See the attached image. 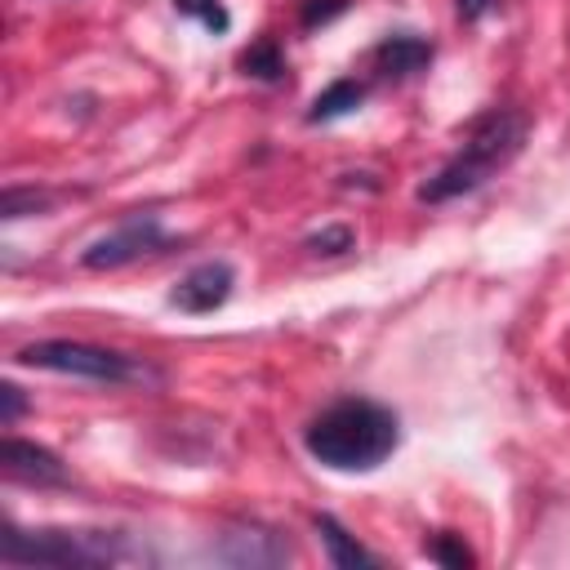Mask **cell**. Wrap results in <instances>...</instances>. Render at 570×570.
Masks as SVG:
<instances>
[{
	"label": "cell",
	"instance_id": "2e32d148",
	"mask_svg": "<svg viewBox=\"0 0 570 570\" xmlns=\"http://www.w3.org/2000/svg\"><path fill=\"white\" fill-rule=\"evenodd\" d=\"M22 414H27V396H22V387L0 383V423H4V428H13Z\"/></svg>",
	"mask_w": 570,
	"mask_h": 570
},
{
	"label": "cell",
	"instance_id": "52a82bcc",
	"mask_svg": "<svg viewBox=\"0 0 570 570\" xmlns=\"http://www.w3.org/2000/svg\"><path fill=\"white\" fill-rule=\"evenodd\" d=\"M4 472L13 481H27V485H67L71 481L67 463L53 450L22 441V436H4Z\"/></svg>",
	"mask_w": 570,
	"mask_h": 570
},
{
	"label": "cell",
	"instance_id": "7c38bea8",
	"mask_svg": "<svg viewBox=\"0 0 570 570\" xmlns=\"http://www.w3.org/2000/svg\"><path fill=\"white\" fill-rule=\"evenodd\" d=\"M240 67L245 76H258V80H281L285 76V58H281V45L276 40H258L240 53Z\"/></svg>",
	"mask_w": 570,
	"mask_h": 570
},
{
	"label": "cell",
	"instance_id": "9c48e42d",
	"mask_svg": "<svg viewBox=\"0 0 570 570\" xmlns=\"http://www.w3.org/2000/svg\"><path fill=\"white\" fill-rule=\"evenodd\" d=\"M374 62H379V71L383 76H414V71H423L428 62H432V45L423 40V36H410V31H401V36H387L379 49H374Z\"/></svg>",
	"mask_w": 570,
	"mask_h": 570
},
{
	"label": "cell",
	"instance_id": "4fadbf2b",
	"mask_svg": "<svg viewBox=\"0 0 570 570\" xmlns=\"http://www.w3.org/2000/svg\"><path fill=\"white\" fill-rule=\"evenodd\" d=\"M174 9H178L183 18H196V22H205L214 36H223V31L232 27V18H227V9H223L218 0H174Z\"/></svg>",
	"mask_w": 570,
	"mask_h": 570
},
{
	"label": "cell",
	"instance_id": "8992f818",
	"mask_svg": "<svg viewBox=\"0 0 570 570\" xmlns=\"http://www.w3.org/2000/svg\"><path fill=\"white\" fill-rule=\"evenodd\" d=\"M232 285H236V272L227 263H196L174 289H169V303L178 312H214L232 298Z\"/></svg>",
	"mask_w": 570,
	"mask_h": 570
},
{
	"label": "cell",
	"instance_id": "d6986e66",
	"mask_svg": "<svg viewBox=\"0 0 570 570\" xmlns=\"http://www.w3.org/2000/svg\"><path fill=\"white\" fill-rule=\"evenodd\" d=\"M454 4H459V18H463V22H476V18H485L499 0H454Z\"/></svg>",
	"mask_w": 570,
	"mask_h": 570
},
{
	"label": "cell",
	"instance_id": "6da1fadb",
	"mask_svg": "<svg viewBox=\"0 0 570 570\" xmlns=\"http://www.w3.org/2000/svg\"><path fill=\"white\" fill-rule=\"evenodd\" d=\"M303 445L330 472H374L396 454L401 419L370 396H343L307 423Z\"/></svg>",
	"mask_w": 570,
	"mask_h": 570
},
{
	"label": "cell",
	"instance_id": "3957f363",
	"mask_svg": "<svg viewBox=\"0 0 570 570\" xmlns=\"http://www.w3.org/2000/svg\"><path fill=\"white\" fill-rule=\"evenodd\" d=\"M134 557L125 534L111 530H18L0 539V561L9 566H116Z\"/></svg>",
	"mask_w": 570,
	"mask_h": 570
},
{
	"label": "cell",
	"instance_id": "e0dca14e",
	"mask_svg": "<svg viewBox=\"0 0 570 570\" xmlns=\"http://www.w3.org/2000/svg\"><path fill=\"white\" fill-rule=\"evenodd\" d=\"M347 0H307L303 4V27H316V22H330L334 13H343Z\"/></svg>",
	"mask_w": 570,
	"mask_h": 570
},
{
	"label": "cell",
	"instance_id": "277c9868",
	"mask_svg": "<svg viewBox=\"0 0 570 570\" xmlns=\"http://www.w3.org/2000/svg\"><path fill=\"white\" fill-rule=\"evenodd\" d=\"M18 365L27 370H53V374H71V379H89V383H156L160 374L125 352L111 347H94V343H76V338H45V343H27L18 352Z\"/></svg>",
	"mask_w": 570,
	"mask_h": 570
},
{
	"label": "cell",
	"instance_id": "7a4b0ae2",
	"mask_svg": "<svg viewBox=\"0 0 570 570\" xmlns=\"http://www.w3.org/2000/svg\"><path fill=\"white\" fill-rule=\"evenodd\" d=\"M525 134H530L525 111H517V107H490V111L468 129L463 147L419 187V200L436 205V200H454V196H463V191H476V187L490 183L503 165L517 160Z\"/></svg>",
	"mask_w": 570,
	"mask_h": 570
},
{
	"label": "cell",
	"instance_id": "ba28073f",
	"mask_svg": "<svg viewBox=\"0 0 570 570\" xmlns=\"http://www.w3.org/2000/svg\"><path fill=\"white\" fill-rule=\"evenodd\" d=\"M214 557L227 561V566H281V561H289V543L281 534H272V530L245 525V530L223 534Z\"/></svg>",
	"mask_w": 570,
	"mask_h": 570
},
{
	"label": "cell",
	"instance_id": "9a60e30c",
	"mask_svg": "<svg viewBox=\"0 0 570 570\" xmlns=\"http://www.w3.org/2000/svg\"><path fill=\"white\" fill-rule=\"evenodd\" d=\"M428 552H432V561H441V566H472V561H476V557H472L454 534H436Z\"/></svg>",
	"mask_w": 570,
	"mask_h": 570
},
{
	"label": "cell",
	"instance_id": "30bf717a",
	"mask_svg": "<svg viewBox=\"0 0 570 570\" xmlns=\"http://www.w3.org/2000/svg\"><path fill=\"white\" fill-rule=\"evenodd\" d=\"M316 534H321V543L330 548V561H334V566H379V557H374L370 548H361V543H356L334 517H325V512L316 517Z\"/></svg>",
	"mask_w": 570,
	"mask_h": 570
},
{
	"label": "cell",
	"instance_id": "5b68a950",
	"mask_svg": "<svg viewBox=\"0 0 570 570\" xmlns=\"http://www.w3.org/2000/svg\"><path fill=\"white\" fill-rule=\"evenodd\" d=\"M165 245H169V236H165L160 218H156V214H134V218H125L116 232L98 236V240L80 254V263H85L89 272H107V267H125V263H134V258H142V254H156V249H165Z\"/></svg>",
	"mask_w": 570,
	"mask_h": 570
},
{
	"label": "cell",
	"instance_id": "ac0fdd59",
	"mask_svg": "<svg viewBox=\"0 0 570 570\" xmlns=\"http://www.w3.org/2000/svg\"><path fill=\"white\" fill-rule=\"evenodd\" d=\"M307 245H312L316 254H338V249H347V245H352V232H347V227H330V232L312 236Z\"/></svg>",
	"mask_w": 570,
	"mask_h": 570
},
{
	"label": "cell",
	"instance_id": "8fae6325",
	"mask_svg": "<svg viewBox=\"0 0 570 570\" xmlns=\"http://www.w3.org/2000/svg\"><path fill=\"white\" fill-rule=\"evenodd\" d=\"M361 98H365V85H361V80H352V76H343V80H334L325 94H316V102H312L307 120H312V125H321V120H338V116L356 111V107H361Z\"/></svg>",
	"mask_w": 570,
	"mask_h": 570
},
{
	"label": "cell",
	"instance_id": "5bb4252c",
	"mask_svg": "<svg viewBox=\"0 0 570 570\" xmlns=\"http://www.w3.org/2000/svg\"><path fill=\"white\" fill-rule=\"evenodd\" d=\"M45 205H49V196L36 191V187H9V191L0 196V214H4V218H22L27 209L36 214V209H45Z\"/></svg>",
	"mask_w": 570,
	"mask_h": 570
}]
</instances>
